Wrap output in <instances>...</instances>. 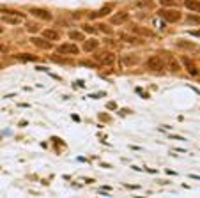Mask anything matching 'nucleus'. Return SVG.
I'll return each mask as SVG.
<instances>
[{
  "label": "nucleus",
  "instance_id": "obj_1",
  "mask_svg": "<svg viewBox=\"0 0 200 198\" xmlns=\"http://www.w3.org/2000/svg\"><path fill=\"white\" fill-rule=\"evenodd\" d=\"M159 14H161L168 23H177V21L181 20V13H179L177 9H161Z\"/></svg>",
  "mask_w": 200,
  "mask_h": 198
},
{
  "label": "nucleus",
  "instance_id": "obj_2",
  "mask_svg": "<svg viewBox=\"0 0 200 198\" xmlns=\"http://www.w3.org/2000/svg\"><path fill=\"white\" fill-rule=\"evenodd\" d=\"M94 58L101 64V65H112L115 62V55L110 53V51H101L98 55H94Z\"/></svg>",
  "mask_w": 200,
  "mask_h": 198
},
{
  "label": "nucleus",
  "instance_id": "obj_3",
  "mask_svg": "<svg viewBox=\"0 0 200 198\" xmlns=\"http://www.w3.org/2000/svg\"><path fill=\"white\" fill-rule=\"evenodd\" d=\"M57 51L60 55H76L80 50L76 44H73V42H66V44H58Z\"/></svg>",
  "mask_w": 200,
  "mask_h": 198
},
{
  "label": "nucleus",
  "instance_id": "obj_4",
  "mask_svg": "<svg viewBox=\"0 0 200 198\" xmlns=\"http://www.w3.org/2000/svg\"><path fill=\"white\" fill-rule=\"evenodd\" d=\"M147 67H149L150 71H163L165 64L158 55H152V57H149V60H147Z\"/></svg>",
  "mask_w": 200,
  "mask_h": 198
},
{
  "label": "nucleus",
  "instance_id": "obj_5",
  "mask_svg": "<svg viewBox=\"0 0 200 198\" xmlns=\"http://www.w3.org/2000/svg\"><path fill=\"white\" fill-rule=\"evenodd\" d=\"M181 60H182V64H184L186 71H188V73H190L191 76H198V67H197V65L193 64V60L190 58V57H186V55H184L182 58H181Z\"/></svg>",
  "mask_w": 200,
  "mask_h": 198
},
{
  "label": "nucleus",
  "instance_id": "obj_6",
  "mask_svg": "<svg viewBox=\"0 0 200 198\" xmlns=\"http://www.w3.org/2000/svg\"><path fill=\"white\" fill-rule=\"evenodd\" d=\"M30 14H34L36 18H41L44 21H50L51 20V14L46 11V9H39V7H32L30 9Z\"/></svg>",
  "mask_w": 200,
  "mask_h": 198
},
{
  "label": "nucleus",
  "instance_id": "obj_7",
  "mask_svg": "<svg viewBox=\"0 0 200 198\" xmlns=\"http://www.w3.org/2000/svg\"><path fill=\"white\" fill-rule=\"evenodd\" d=\"M128 18H129V14L126 13V11H121V13L114 14L110 21H112V25H122V23H126V21H128Z\"/></svg>",
  "mask_w": 200,
  "mask_h": 198
},
{
  "label": "nucleus",
  "instance_id": "obj_8",
  "mask_svg": "<svg viewBox=\"0 0 200 198\" xmlns=\"http://www.w3.org/2000/svg\"><path fill=\"white\" fill-rule=\"evenodd\" d=\"M99 48V41L98 39H87L83 41V51H96Z\"/></svg>",
  "mask_w": 200,
  "mask_h": 198
},
{
  "label": "nucleus",
  "instance_id": "obj_9",
  "mask_svg": "<svg viewBox=\"0 0 200 198\" xmlns=\"http://www.w3.org/2000/svg\"><path fill=\"white\" fill-rule=\"evenodd\" d=\"M43 37L48 39V41H58L60 39V34H58L57 30H53V28H46V30H43Z\"/></svg>",
  "mask_w": 200,
  "mask_h": 198
},
{
  "label": "nucleus",
  "instance_id": "obj_10",
  "mask_svg": "<svg viewBox=\"0 0 200 198\" xmlns=\"http://www.w3.org/2000/svg\"><path fill=\"white\" fill-rule=\"evenodd\" d=\"M121 39L124 42H129V44H138V42H142L140 37H136V35H129V34H121Z\"/></svg>",
  "mask_w": 200,
  "mask_h": 198
},
{
  "label": "nucleus",
  "instance_id": "obj_11",
  "mask_svg": "<svg viewBox=\"0 0 200 198\" xmlns=\"http://www.w3.org/2000/svg\"><path fill=\"white\" fill-rule=\"evenodd\" d=\"M32 42L36 44L37 48H44V50H48V48L51 46L50 42H48V39H46V41H43V39H37V37H34V39H32Z\"/></svg>",
  "mask_w": 200,
  "mask_h": 198
},
{
  "label": "nucleus",
  "instance_id": "obj_12",
  "mask_svg": "<svg viewBox=\"0 0 200 198\" xmlns=\"http://www.w3.org/2000/svg\"><path fill=\"white\" fill-rule=\"evenodd\" d=\"M122 62H124V65H135V64H138V58H136V57L124 55L122 57Z\"/></svg>",
  "mask_w": 200,
  "mask_h": 198
},
{
  "label": "nucleus",
  "instance_id": "obj_13",
  "mask_svg": "<svg viewBox=\"0 0 200 198\" xmlns=\"http://www.w3.org/2000/svg\"><path fill=\"white\" fill-rule=\"evenodd\" d=\"M166 58H168V64H170L172 71H175V73H177V71H181V67H179V64L175 62V58H174V57H172V55H168V53H166Z\"/></svg>",
  "mask_w": 200,
  "mask_h": 198
},
{
  "label": "nucleus",
  "instance_id": "obj_14",
  "mask_svg": "<svg viewBox=\"0 0 200 198\" xmlns=\"http://www.w3.org/2000/svg\"><path fill=\"white\" fill-rule=\"evenodd\" d=\"M69 39H73V41H83V34L78 32V30H71L69 32Z\"/></svg>",
  "mask_w": 200,
  "mask_h": 198
},
{
  "label": "nucleus",
  "instance_id": "obj_15",
  "mask_svg": "<svg viewBox=\"0 0 200 198\" xmlns=\"http://www.w3.org/2000/svg\"><path fill=\"white\" fill-rule=\"evenodd\" d=\"M198 0H184V6L188 9H191V11H197V7H198Z\"/></svg>",
  "mask_w": 200,
  "mask_h": 198
},
{
  "label": "nucleus",
  "instance_id": "obj_16",
  "mask_svg": "<svg viewBox=\"0 0 200 198\" xmlns=\"http://www.w3.org/2000/svg\"><path fill=\"white\" fill-rule=\"evenodd\" d=\"M186 21H188V23L200 25V16H197V14H188V16H186Z\"/></svg>",
  "mask_w": 200,
  "mask_h": 198
},
{
  "label": "nucleus",
  "instance_id": "obj_17",
  "mask_svg": "<svg viewBox=\"0 0 200 198\" xmlns=\"http://www.w3.org/2000/svg\"><path fill=\"white\" fill-rule=\"evenodd\" d=\"M23 18H20V16H16V18H11V16H6V18H4V21H6V23H11V25H18V23H20V21H22Z\"/></svg>",
  "mask_w": 200,
  "mask_h": 198
},
{
  "label": "nucleus",
  "instance_id": "obj_18",
  "mask_svg": "<svg viewBox=\"0 0 200 198\" xmlns=\"http://www.w3.org/2000/svg\"><path fill=\"white\" fill-rule=\"evenodd\" d=\"M18 58H20V60H23V62H27V60H30V62H34V60H37L36 57L29 55V53H22V55H18Z\"/></svg>",
  "mask_w": 200,
  "mask_h": 198
},
{
  "label": "nucleus",
  "instance_id": "obj_19",
  "mask_svg": "<svg viewBox=\"0 0 200 198\" xmlns=\"http://www.w3.org/2000/svg\"><path fill=\"white\" fill-rule=\"evenodd\" d=\"M177 46H181V48H188V50H195V48H197L195 44H191V42H184V41H179Z\"/></svg>",
  "mask_w": 200,
  "mask_h": 198
},
{
  "label": "nucleus",
  "instance_id": "obj_20",
  "mask_svg": "<svg viewBox=\"0 0 200 198\" xmlns=\"http://www.w3.org/2000/svg\"><path fill=\"white\" fill-rule=\"evenodd\" d=\"M110 7H103L101 11H98V13H94V16H106V14H110Z\"/></svg>",
  "mask_w": 200,
  "mask_h": 198
},
{
  "label": "nucleus",
  "instance_id": "obj_21",
  "mask_svg": "<svg viewBox=\"0 0 200 198\" xmlns=\"http://www.w3.org/2000/svg\"><path fill=\"white\" fill-rule=\"evenodd\" d=\"M27 30L34 34V32H37V30H39V27H37L36 23H29V25H27Z\"/></svg>",
  "mask_w": 200,
  "mask_h": 198
},
{
  "label": "nucleus",
  "instance_id": "obj_22",
  "mask_svg": "<svg viewBox=\"0 0 200 198\" xmlns=\"http://www.w3.org/2000/svg\"><path fill=\"white\" fill-rule=\"evenodd\" d=\"M161 6H175V0H159Z\"/></svg>",
  "mask_w": 200,
  "mask_h": 198
},
{
  "label": "nucleus",
  "instance_id": "obj_23",
  "mask_svg": "<svg viewBox=\"0 0 200 198\" xmlns=\"http://www.w3.org/2000/svg\"><path fill=\"white\" fill-rule=\"evenodd\" d=\"M135 32H140V34H143V35H150V32L145 30V28H135Z\"/></svg>",
  "mask_w": 200,
  "mask_h": 198
},
{
  "label": "nucleus",
  "instance_id": "obj_24",
  "mask_svg": "<svg viewBox=\"0 0 200 198\" xmlns=\"http://www.w3.org/2000/svg\"><path fill=\"white\" fill-rule=\"evenodd\" d=\"M99 30H103V32H106V34H110V28H108L106 25H99Z\"/></svg>",
  "mask_w": 200,
  "mask_h": 198
},
{
  "label": "nucleus",
  "instance_id": "obj_25",
  "mask_svg": "<svg viewBox=\"0 0 200 198\" xmlns=\"http://www.w3.org/2000/svg\"><path fill=\"white\" fill-rule=\"evenodd\" d=\"M190 34H191V35H195V37H200V30H191Z\"/></svg>",
  "mask_w": 200,
  "mask_h": 198
},
{
  "label": "nucleus",
  "instance_id": "obj_26",
  "mask_svg": "<svg viewBox=\"0 0 200 198\" xmlns=\"http://www.w3.org/2000/svg\"><path fill=\"white\" fill-rule=\"evenodd\" d=\"M83 30H87V32H94V28L89 27V25H85V27H83Z\"/></svg>",
  "mask_w": 200,
  "mask_h": 198
},
{
  "label": "nucleus",
  "instance_id": "obj_27",
  "mask_svg": "<svg viewBox=\"0 0 200 198\" xmlns=\"http://www.w3.org/2000/svg\"><path fill=\"white\" fill-rule=\"evenodd\" d=\"M4 50H6L4 48V44H0V51H4Z\"/></svg>",
  "mask_w": 200,
  "mask_h": 198
},
{
  "label": "nucleus",
  "instance_id": "obj_28",
  "mask_svg": "<svg viewBox=\"0 0 200 198\" xmlns=\"http://www.w3.org/2000/svg\"><path fill=\"white\" fill-rule=\"evenodd\" d=\"M2 32H4V27H0V34H2Z\"/></svg>",
  "mask_w": 200,
  "mask_h": 198
}]
</instances>
